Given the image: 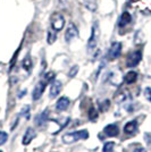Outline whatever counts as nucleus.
Listing matches in <instances>:
<instances>
[{
	"mask_svg": "<svg viewBox=\"0 0 151 152\" xmlns=\"http://www.w3.org/2000/svg\"><path fill=\"white\" fill-rule=\"evenodd\" d=\"M89 137V132L86 129H81V131H76L73 133H67L63 136V142L66 144H70L77 142L80 140H86Z\"/></svg>",
	"mask_w": 151,
	"mask_h": 152,
	"instance_id": "f257e3e1",
	"label": "nucleus"
},
{
	"mask_svg": "<svg viewBox=\"0 0 151 152\" xmlns=\"http://www.w3.org/2000/svg\"><path fill=\"white\" fill-rule=\"evenodd\" d=\"M99 37H100V28H99V23L95 22L92 25V31H91V37L88 41V49L90 51L95 50L98 41H99Z\"/></svg>",
	"mask_w": 151,
	"mask_h": 152,
	"instance_id": "f03ea898",
	"label": "nucleus"
},
{
	"mask_svg": "<svg viewBox=\"0 0 151 152\" xmlns=\"http://www.w3.org/2000/svg\"><path fill=\"white\" fill-rule=\"evenodd\" d=\"M50 25L51 30H54L55 32H59L63 30V27L65 26V17L63 14L60 13H54L50 16Z\"/></svg>",
	"mask_w": 151,
	"mask_h": 152,
	"instance_id": "7ed1b4c3",
	"label": "nucleus"
},
{
	"mask_svg": "<svg viewBox=\"0 0 151 152\" xmlns=\"http://www.w3.org/2000/svg\"><path fill=\"white\" fill-rule=\"evenodd\" d=\"M48 83H49V81H48L47 78H43V80H41V81H39V82L37 83V85L34 86L33 92H32V99H33L34 101L39 100V99L42 96Z\"/></svg>",
	"mask_w": 151,
	"mask_h": 152,
	"instance_id": "20e7f679",
	"label": "nucleus"
},
{
	"mask_svg": "<svg viewBox=\"0 0 151 152\" xmlns=\"http://www.w3.org/2000/svg\"><path fill=\"white\" fill-rule=\"evenodd\" d=\"M141 60H142V51L141 50L133 51L126 58V66L130 67V68H133V67L138 66Z\"/></svg>",
	"mask_w": 151,
	"mask_h": 152,
	"instance_id": "39448f33",
	"label": "nucleus"
},
{
	"mask_svg": "<svg viewBox=\"0 0 151 152\" xmlns=\"http://www.w3.org/2000/svg\"><path fill=\"white\" fill-rule=\"evenodd\" d=\"M122 53V43L120 42H114L113 45H110L109 50H108V56L107 58L109 60H115L120 56Z\"/></svg>",
	"mask_w": 151,
	"mask_h": 152,
	"instance_id": "423d86ee",
	"label": "nucleus"
},
{
	"mask_svg": "<svg viewBox=\"0 0 151 152\" xmlns=\"http://www.w3.org/2000/svg\"><path fill=\"white\" fill-rule=\"evenodd\" d=\"M78 37V28L76 27L75 24H73V23H70L67 27V30L65 32V40H66V42H72L73 40H75L76 38Z\"/></svg>",
	"mask_w": 151,
	"mask_h": 152,
	"instance_id": "0eeeda50",
	"label": "nucleus"
},
{
	"mask_svg": "<svg viewBox=\"0 0 151 152\" xmlns=\"http://www.w3.org/2000/svg\"><path fill=\"white\" fill-rule=\"evenodd\" d=\"M103 133L108 137H116L119 134V128L116 124H109L103 128Z\"/></svg>",
	"mask_w": 151,
	"mask_h": 152,
	"instance_id": "6e6552de",
	"label": "nucleus"
},
{
	"mask_svg": "<svg viewBox=\"0 0 151 152\" xmlns=\"http://www.w3.org/2000/svg\"><path fill=\"white\" fill-rule=\"evenodd\" d=\"M63 89V84L60 81L58 80H55L51 82V86H50V98H56L58 96V94L60 93V91Z\"/></svg>",
	"mask_w": 151,
	"mask_h": 152,
	"instance_id": "1a4fd4ad",
	"label": "nucleus"
},
{
	"mask_svg": "<svg viewBox=\"0 0 151 152\" xmlns=\"http://www.w3.org/2000/svg\"><path fill=\"white\" fill-rule=\"evenodd\" d=\"M35 136H37V132H35L32 127H29V128L26 129V132L24 133V136H23V141H22L23 145H27V144H30L32 141L34 140Z\"/></svg>",
	"mask_w": 151,
	"mask_h": 152,
	"instance_id": "9d476101",
	"label": "nucleus"
},
{
	"mask_svg": "<svg viewBox=\"0 0 151 152\" xmlns=\"http://www.w3.org/2000/svg\"><path fill=\"white\" fill-rule=\"evenodd\" d=\"M69 104H70V101H69L68 98H67V96H62V98H59L58 101H57L56 109L59 110V111H65V110L69 107Z\"/></svg>",
	"mask_w": 151,
	"mask_h": 152,
	"instance_id": "9b49d317",
	"label": "nucleus"
},
{
	"mask_svg": "<svg viewBox=\"0 0 151 152\" xmlns=\"http://www.w3.org/2000/svg\"><path fill=\"white\" fill-rule=\"evenodd\" d=\"M136 131H138V121H128L124 126V133L127 135H132V134L136 133Z\"/></svg>",
	"mask_w": 151,
	"mask_h": 152,
	"instance_id": "f8f14e48",
	"label": "nucleus"
},
{
	"mask_svg": "<svg viewBox=\"0 0 151 152\" xmlns=\"http://www.w3.org/2000/svg\"><path fill=\"white\" fill-rule=\"evenodd\" d=\"M131 20H132V16H131V14L128 13V12H124V13L120 15L119 17V20H118V27H125L127 26L130 23H131Z\"/></svg>",
	"mask_w": 151,
	"mask_h": 152,
	"instance_id": "ddd939ff",
	"label": "nucleus"
},
{
	"mask_svg": "<svg viewBox=\"0 0 151 152\" xmlns=\"http://www.w3.org/2000/svg\"><path fill=\"white\" fill-rule=\"evenodd\" d=\"M83 5L85 6V8L92 12V13H95L97 9H98V1L97 0H82Z\"/></svg>",
	"mask_w": 151,
	"mask_h": 152,
	"instance_id": "4468645a",
	"label": "nucleus"
},
{
	"mask_svg": "<svg viewBox=\"0 0 151 152\" xmlns=\"http://www.w3.org/2000/svg\"><path fill=\"white\" fill-rule=\"evenodd\" d=\"M136 80H138V73L134 72V70H130L124 76V81H125L126 84H133V83L136 82Z\"/></svg>",
	"mask_w": 151,
	"mask_h": 152,
	"instance_id": "2eb2a0df",
	"label": "nucleus"
},
{
	"mask_svg": "<svg viewBox=\"0 0 151 152\" xmlns=\"http://www.w3.org/2000/svg\"><path fill=\"white\" fill-rule=\"evenodd\" d=\"M22 66H23V68H24L27 73H30V72H31L32 67H33V64H32V59H31L30 56H26V57L23 59Z\"/></svg>",
	"mask_w": 151,
	"mask_h": 152,
	"instance_id": "dca6fc26",
	"label": "nucleus"
},
{
	"mask_svg": "<svg viewBox=\"0 0 151 152\" xmlns=\"http://www.w3.org/2000/svg\"><path fill=\"white\" fill-rule=\"evenodd\" d=\"M47 119H48V109H45L44 111H42L41 114L37 116V125H39V126L43 125V123Z\"/></svg>",
	"mask_w": 151,
	"mask_h": 152,
	"instance_id": "f3484780",
	"label": "nucleus"
},
{
	"mask_svg": "<svg viewBox=\"0 0 151 152\" xmlns=\"http://www.w3.org/2000/svg\"><path fill=\"white\" fill-rule=\"evenodd\" d=\"M56 33L57 32H55L54 30H51V31L48 32V43H49V45H52V43L57 40Z\"/></svg>",
	"mask_w": 151,
	"mask_h": 152,
	"instance_id": "a211bd4d",
	"label": "nucleus"
},
{
	"mask_svg": "<svg viewBox=\"0 0 151 152\" xmlns=\"http://www.w3.org/2000/svg\"><path fill=\"white\" fill-rule=\"evenodd\" d=\"M114 146H115L114 142H106L103 144V148H102V152H113Z\"/></svg>",
	"mask_w": 151,
	"mask_h": 152,
	"instance_id": "6ab92c4d",
	"label": "nucleus"
},
{
	"mask_svg": "<svg viewBox=\"0 0 151 152\" xmlns=\"http://www.w3.org/2000/svg\"><path fill=\"white\" fill-rule=\"evenodd\" d=\"M97 118H98V111L93 107H91V109L89 110V119L90 121H95Z\"/></svg>",
	"mask_w": 151,
	"mask_h": 152,
	"instance_id": "aec40b11",
	"label": "nucleus"
},
{
	"mask_svg": "<svg viewBox=\"0 0 151 152\" xmlns=\"http://www.w3.org/2000/svg\"><path fill=\"white\" fill-rule=\"evenodd\" d=\"M8 140V134L6 132H0V145L5 144Z\"/></svg>",
	"mask_w": 151,
	"mask_h": 152,
	"instance_id": "412c9836",
	"label": "nucleus"
},
{
	"mask_svg": "<svg viewBox=\"0 0 151 152\" xmlns=\"http://www.w3.org/2000/svg\"><path fill=\"white\" fill-rule=\"evenodd\" d=\"M109 106H110V101L109 100H105L100 104V110L101 111H106L108 108H109Z\"/></svg>",
	"mask_w": 151,
	"mask_h": 152,
	"instance_id": "4be33fe9",
	"label": "nucleus"
},
{
	"mask_svg": "<svg viewBox=\"0 0 151 152\" xmlns=\"http://www.w3.org/2000/svg\"><path fill=\"white\" fill-rule=\"evenodd\" d=\"M144 95H145V98L151 102V88H145Z\"/></svg>",
	"mask_w": 151,
	"mask_h": 152,
	"instance_id": "5701e85b",
	"label": "nucleus"
},
{
	"mask_svg": "<svg viewBox=\"0 0 151 152\" xmlns=\"http://www.w3.org/2000/svg\"><path fill=\"white\" fill-rule=\"evenodd\" d=\"M77 69H78V67H77V66H74L73 70H72V69L69 70V74H68L69 77H74V76H75V74H76V72H77Z\"/></svg>",
	"mask_w": 151,
	"mask_h": 152,
	"instance_id": "b1692460",
	"label": "nucleus"
},
{
	"mask_svg": "<svg viewBox=\"0 0 151 152\" xmlns=\"http://www.w3.org/2000/svg\"><path fill=\"white\" fill-rule=\"evenodd\" d=\"M133 152H147V151H145L144 148H141V146H140V148H138V149H135Z\"/></svg>",
	"mask_w": 151,
	"mask_h": 152,
	"instance_id": "393cba45",
	"label": "nucleus"
},
{
	"mask_svg": "<svg viewBox=\"0 0 151 152\" xmlns=\"http://www.w3.org/2000/svg\"><path fill=\"white\" fill-rule=\"evenodd\" d=\"M0 152H2V151H1V150H0Z\"/></svg>",
	"mask_w": 151,
	"mask_h": 152,
	"instance_id": "a878e982",
	"label": "nucleus"
}]
</instances>
